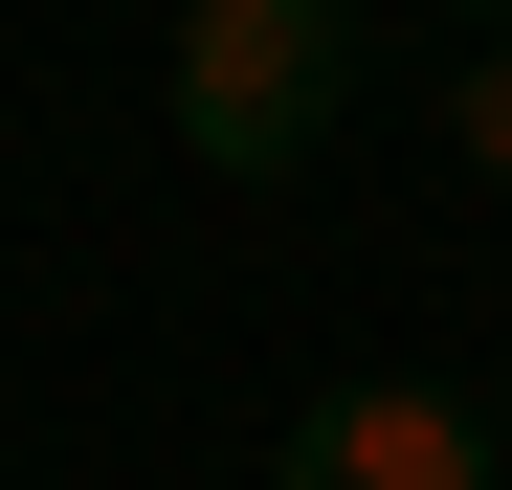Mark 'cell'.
<instances>
[{"mask_svg": "<svg viewBox=\"0 0 512 490\" xmlns=\"http://www.w3.org/2000/svg\"><path fill=\"white\" fill-rule=\"evenodd\" d=\"M446 156H468V179H512V23L446 67Z\"/></svg>", "mask_w": 512, "mask_h": 490, "instance_id": "3957f363", "label": "cell"}, {"mask_svg": "<svg viewBox=\"0 0 512 490\" xmlns=\"http://www.w3.org/2000/svg\"><path fill=\"white\" fill-rule=\"evenodd\" d=\"M357 112V0H179V156L201 179H312Z\"/></svg>", "mask_w": 512, "mask_h": 490, "instance_id": "6da1fadb", "label": "cell"}, {"mask_svg": "<svg viewBox=\"0 0 512 490\" xmlns=\"http://www.w3.org/2000/svg\"><path fill=\"white\" fill-rule=\"evenodd\" d=\"M268 490H512V424L446 379H334V401H290Z\"/></svg>", "mask_w": 512, "mask_h": 490, "instance_id": "7a4b0ae2", "label": "cell"}, {"mask_svg": "<svg viewBox=\"0 0 512 490\" xmlns=\"http://www.w3.org/2000/svg\"><path fill=\"white\" fill-rule=\"evenodd\" d=\"M446 23H512V0H446Z\"/></svg>", "mask_w": 512, "mask_h": 490, "instance_id": "277c9868", "label": "cell"}, {"mask_svg": "<svg viewBox=\"0 0 512 490\" xmlns=\"http://www.w3.org/2000/svg\"><path fill=\"white\" fill-rule=\"evenodd\" d=\"M490 401H512V379H490Z\"/></svg>", "mask_w": 512, "mask_h": 490, "instance_id": "5b68a950", "label": "cell"}]
</instances>
